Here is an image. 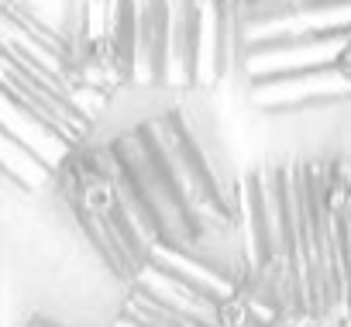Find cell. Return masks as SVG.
I'll use <instances>...</instances> for the list:
<instances>
[{"label":"cell","mask_w":351,"mask_h":327,"mask_svg":"<svg viewBox=\"0 0 351 327\" xmlns=\"http://www.w3.org/2000/svg\"><path fill=\"white\" fill-rule=\"evenodd\" d=\"M52 186L121 289L158 248H207L238 228V176L217 166L186 107L93 134L59 162Z\"/></svg>","instance_id":"1"},{"label":"cell","mask_w":351,"mask_h":327,"mask_svg":"<svg viewBox=\"0 0 351 327\" xmlns=\"http://www.w3.org/2000/svg\"><path fill=\"white\" fill-rule=\"evenodd\" d=\"M25 327H62V324H56V320H49V317H32Z\"/></svg>","instance_id":"5"},{"label":"cell","mask_w":351,"mask_h":327,"mask_svg":"<svg viewBox=\"0 0 351 327\" xmlns=\"http://www.w3.org/2000/svg\"><path fill=\"white\" fill-rule=\"evenodd\" d=\"M248 289L286 317L351 327V158H296L238 176Z\"/></svg>","instance_id":"2"},{"label":"cell","mask_w":351,"mask_h":327,"mask_svg":"<svg viewBox=\"0 0 351 327\" xmlns=\"http://www.w3.org/2000/svg\"><path fill=\"white\" fill-rule=\"evenodd\" d=\"M0 169L11 173L28 190L52 186V169L45 166V162H38L21 141H14L8 131H0Z\"/></svg>","instance_id":"4"},{"label":"cell","mask_w":351,"mask_h":327,"mask_svg":"<svg viewBox=\"0 0 351 327\" xmlns=\"http://www.w3.org/2000/svg\"><path fill=\"white\" fill-rule=\"evenodd\" d=\"M114 327H317L262 303L238 258V241L158 248L124 286Z\"/></svg>","instance_id":"3"}]
</instances>
